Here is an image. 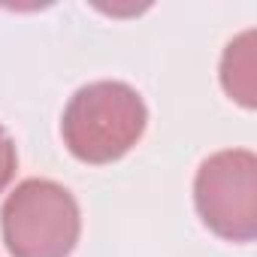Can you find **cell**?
Segmentation results:
<instances>
[{
    "label": "cell",
    "mask_w": 257,
    "mask_h": 257,
    "mask_svg": "<svg viewBox=\"0 0 257 257\" xmlns=\"http://www.w3.org/2000/svg\"><path fill=\"white\" fill-rule=\"evenodd\" d=\"M149 109L124 82H91L79 88L61 121L64 146L82 164H112L146 134Z\"/></svg>",
    "instance_id": "cell-1"
},
{
    "label": "cell",
    "mask_w": 257,
    "mask_h": 257,
    "mask_svg": "<svg viewBox=\"0 0 257 257\" xmlns=\"http://www.w3.org/2000/svg\"><path fill=\"white\" fill-rule=\"evenodd\" d=\"M16 164H19V155H16V143L10 140V134L0 127V191H4L13 176H16Z\"/></svg>",
    "instance_id": "cell-5"
},
{
    "label": "cell",
    "mask_w": 257,
    "mask_h": 257,
    "mask_svg": "<svg viewBox=\"0 0 257 257\" xmlns=\"http://www.w3.org/2000/svg\"><path fill=\"white\" fill-rule=\"evenodd\" d=\"M257 61H254V31H245L242 37H236L221 58V85L224 91L242 103L245 109L257 106Z\"/></svg>",
    "instance_id": "cell-4"
},
{
    "label": "cell",
    "mask_w": 257,
    "mask_h": 257,
    "mask_svg": "<svg viewBox=\"0 0 257 257\" xmlns=\"http://www.w3.org/2000/svg\"><path fill=\"white\" fill-rule=\"evenodd\" d=\"M0 230L13 257H70L82 230L79 203L58 182L28 179L0 209Z\"/></svg>",
    "instance_id": "cell-2"
},
{
    "label": "cell",
    "mask_w": 257,
    "mask_h": 257,
    "mask_svg": "<svg viewBox=\"0 0 257 257\" xmlns=\"http://www.w3.org/2000/svg\"><path fill=\"white\" fill-rule=\"evenodd\" d=\"M194 203L203 224L230 242L257 236V158L248 149H227L206 158L194 179Z\"/></svg>",
    "instance_id": "cell-3"
}]
</instances>
